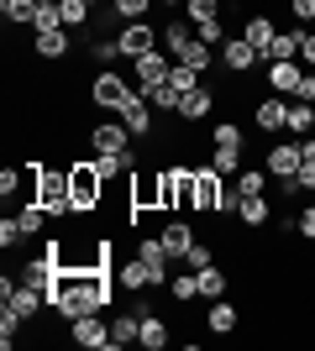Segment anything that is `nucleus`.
Returning <instances> with one entry per match:
<instances>
[{"label": "nucleus", "mask_w": 315, "mask_h": 351, "mask_svg": "<svg viewBox=\"0 0 315 351\" xmlns=\"http://www.w3.org/2000/svg\"><path fill=\"white\" fill-rule=\"evenodd\" d=\"M110 299H116L110 267H58V278H53V289H47V304L58 309L63 320L100 315Z\"/></svg>", "instance_id": "f257e3e1"}, {"label": "nucleus", "mask_w": 315, "mask_h": 351, "mask_svg": "<svg viewBox=\"0 0 315 351\" xmlns=\"http://www.w3.org/2000/svg\"><path fill=\"white\" fill-rule=\"evenodd\" d=\"M32 199L47 210V215H79L74 210V189H69V168H37V189Z\"/></svg>", "instance_id": "f03ea898"}, {"label": "nucleus", "mask_w": 315, "mask_h": 351, "mask_svg": "<svg viewBox=\"0 0 315 351\" xmlns=\"http://www.w3.org/2000/svg\"><path fill=\"white\" fill-rule=\"evenodd\" d=\"M69 189H74V210L79 215H90V210L105 199V178H100V168H95V158L69 168Z\"/></svg>", "instance_id": "7ed1b4c3"}, {"label": "nucleus", "mask_w": 315, "mask_h": 351, "mask_svg": "<svg viewBox=\"0 0 315 351\" xmlns=\"http://www.w3.org/2000/svg\"><path fill=\"white\" fill-rule=\"evenodd\" d=\"M195 205V168H163L158 173V210Z\"/></svg>", "instance_id": "20e7f679"}, {"label": "nucleus", "mask_w": 315, "mask_h": 351, "mask_svg": "<svg viewBox=\"0 0 315 351\" xmlns=\"http://www.w3.org/2000/svg\"><path fill=\"white\" fill-rule=\"evenodd\" d=\"M132 95H137V84H132V79H121L116 69H100V73H95V84H90L95 110H121Z\"/></svg>", "instance_id": "39448f33"}, {"label": "nucleus", "mask_w": 315, "mask_h": 351, "mask_svg": "<svg viewBox=\"0 0 315 351\" xmlns=\"http://www.w3.org/2000/svg\"><path fill=\"white\" fill-rule=\"evenodd\" d=\"M116 43H121V58H148L152 47H163V32L158 27H148V21H121V32H116Z\"/></svg>", "instance_id": "423d86ee"}, {"label": "nucleus", "mask_w": 315, "mask_h": 351, "mask_svg": "<svg viewBox=\"0 0 315 351\" xmlns=\"http://www.w3.org/2000/svg\"><path fill=\"white\" fill-rule=\"evenodd\" d=\"M137 136L126 132V121H95L90 126V152H126Z\"/></svg>", "instance_id": "0eeeda50"}, {"label": "nucleus", "mask_w": 315, "mask_h": 351, "mask_svg": "<svg viewBox=\"0 0 315 351\" xmlns=\"http://www.w3.org/2000/svg\"><path fill=\"white\" fill-rule=\"evenodd\" d=\"M221 63H226V73L247 79V73H253L263 58H257V47L247 43V37H226V43H221Z\"/></svg>", "instance_id": "6e6552de"}, {"label": "nucleus", "mask_w": 315, "mask_h": 351, "mask_svg": "<svg viewBox=\"0 0 315 351\" xmlns=\"http://www.w3.org/2000/svg\"><path fill=\"white\" fill-rule=\"evenodd\" d=\"M137 257L148 263V273H152V289H168V247L158 241V236H137Z\"/></svg>", "instance_id": "1a4fd4ad"}, {"label": "nucleus", "mask_w": 315, "mask_h": 351, "mask_svg": "<svg viewBox=\"0 0 315 351\" xmlns=\"http://www.w3.org/2000/svg\"><path fill=\"white\" fill-rule=\"evenodd\" d=\"M168 73H174V53H168V47H152L148 58H137V95L152 89V84H163Z\"/></svg>", "instance_id": "9d476101"}, {"label": "nucleus", "mask_w": 315, "mask_h": 351, "mask_svg": "<svg viewBox=\"0 0 315 351\" xmlns=\"http://www.w3.org/2000/svg\"><path fill=\"white\" fill-rule=\"evenodd\" d=\"M69 336H74L79 346H90V351H110V325H105L100 315H79V320H69Z\"/></svg>", "instance_id": "9b49d317"}, {"label": "nucleus", "mask_w": 315, "mask_h": 351, "mask_svg": "<svg viewBox=\"0 0 315 351\" xmlns=\"http://www.w3.org/2000/svg\"><path fill=\"white\" fill-rule=\"evenodd\" d=\"M221 194H226L221 173H215V168H195V205H189V210H200V215H215Z\"/></svg>", "instance_id": "f8f14e48"}, {"label": "nucleus", "mask_w": 315, "mask_h": 351, "mask_svg": "<svg viewBox=\"0 0 315 351\" xmlns=\"http://www.w3.org/2000/svg\"><path fill=\"white\" fill-rule=\"evenodd\" d=\"M116 116L126 121V132H132L137 142H148V136H152V105H148V95H132V100L121 105Z\"/></svg>", "instance_id": "ddd939ff"}, {"label": "nucleus", "mask_w": 315, "mask_h": 351, "mask_svg": "<svg viewBox=\"0 0 315 351\" xmlns=\"http://www.w3.org/2000/svg\"><path fill=\"white\" fill-rule=\"evenodd\" d=\"M263 168H268L273 178H294V173L305 168V158H300V142H279V147H268Z\"/></svg>", "instance_id": "4468645a"}, {"label": "nucleus", "mask_w": 315, "mask_h": 351, "mask_svg": "<svg viewBox=\"0 0 315 351\" xmlns=\"http://www.w3.org/2000/svg\"><path fill=\"white\" fill-rule=\"evenodd\" d=\"M158 241L168 247V257H174V263H184V252L195 247L200 236H195V226H189V220H163V231H158Z\"/></svg>", "instance_id": "2eb2a0df"}, {"label": "nucleus", "mask_w": 315, "mask_h": 351, "mask_svg": "<svg viewBox=\"0 0 315 351\" xmlns=\"http://www.w3.org/2000/svg\"><path fill=\"white\" fill-rule=\"evenodd\" d=\"M284 116H289L284 95H263V100L253 105V126L257 132H284Z\"/></svg>", "instance_id": "dca6fc26"}, {"label": "nucleus", "mask_w": 315, "mask_h": 351, "mask_svg": "<svg viewBox=\"0 0 315 351\" xmlns=\"http://www.w3.org/2000/svg\"><path fill=\"white\" fill-rule=\"evenodd\" d=\"M116 289H121V293H142V289H152V273H148V263H142L137 252L116 267Z\"/></svg>", "instance_id": "f3484780"}, {"label": "nucleus", "mask_w": 315, "mask_h": 351, "mask_svg": "<svg viewBox=\"0 0 315 351\" xmlns=\"http://www.w3.org/2000/svg\"><path fill=\"white\" fill-rule=\"evenodd\" d=\"M116 346H142V315L137 309H126V315L110 320V351Z\"/></svg>", "instance_id": "a211bd4d"}, {"label": "nucleus", "mask_w": 315, "mask_h": 351, "mask_svg": "<svg viewBox=\"0 0 315 351\" xmlns=\"http://www.w3.org/2000/svg\"><path fill=\"white\" fill-rule=\"evenodd\" d=\"M210 110H215V95H210L205 84H195V89L179 100V121H205Z\"/></svg>", "instance_id": "6ab92c4d"}, {"label": "nucleus", "mask_w": 315, "mask_h": 351, "mask_svg": "<svg viewBox=\"0 0 315 351\" xmlns=\"http://www.w3.org/2000/svg\"><path fill=\"white\" fill-rule=\"evenodd\" d=\"M242 37L257 47V58H268V47H273V37H279V27H273L268 16H247V27H242Z\"/></svg>", "instance_id": "aec40b11"}, {"label": "nucleus", "mask_w": 315, "mask_h": 351, "mask_svg": "<svg viewBox=\"0 0 315 351\" xmlns=\"http://www.w3.org/2000/svg\"><path fill=\"white\" fill-rule=\"evenodd\" d=\"M205 325L215 330V336H231L242 325V315H237V304H226V299H210V309H205Z\"/></svg>", "instance_id": "412c9836"}, {"label": "nucleus", "mask_w": 315, "mask_h": 351, "mask_svg": "<svg viewBox=\"0 0 315 351\" xmlns=\"http://www.w3.org/2000/svg\"><path fill=\"white\" fill-rule=\"evenodd\" d=\"M69 43H74V37H69V27H58V32H37V58H69Z\"/></svg>", "instance_id": "4be33fe9"}, {"label": "nucleus", "mask_w": 315, "mask_h": 351, "mask_svg": "<svg viewBox=\"0 0 315 351\" xmlns=\"http://www.w3.org/2000/svg\"><path fill=\"white\" fill-rule=\"evenodd\" d=\"M300 43H305V27H294V32H279V37H273V47H268V58H263V63L300 58Z\"/></svg>", "instance_id": "5701e85b"}, {"label": "nucleus", "mask_w": 315, "mask_h": 351, "mask_svg": "<svg viewBox=\"0 0 315 351\" xmlns=\"http://www.w3.org/2000/svg\"><path fill=\"white\" fill-rule=\"evenodd\" d=\"M16 226H21V241H32V236H43V226H47V210L37 205V199H27V205L16 210Z\"/></svg>", "instance_id": "b1692460"}, {"label": "nucleus", "mask_w": 315, "mask_h": 351, "mask_svg": "<svg viewBox=\"0 0 315 351\" xmlns=\"http://www.w3.org/2000/svg\"><path fill=\"white\" fill-rule=\"evenodd\" d=\"M284 132H294V136H310V132H315V110H310V100H289Z\"/></svg>", "instance_id": "393cba45"}, {"label": "nucleus", "mask_w": 315, "mask_h": 351, "mask_svg": "<svg viewBox=\"0 0 315 351\" xmlns=\"http://www.w3.org/2000/svg\"><path fill=\"white\" fill-rule=\"evenodd\" d=\"M268 178H273V173H268V168H263V162H257V168H242L231 189H237L242 199H253V194H263V189H268Z\"/></svg>", "instance_id": "a878e982"}, {"label": "nucleus", "mask_w": 315, "mask_h": 351, "mask_svg": "<svg viewBox=\"0 0 315 351\" xmlns=\"http://www.w3.org/2000/svg\"><path fill=\"white\" fill-rule=\"evenodd\" d=\"M273 220V205H268V194H253V199H242V226H253V231H263Z\"/></svg>", "instance_id": "bb28decb"}, {"label": "nucleus", "mask_w": 315, "mask_h": 351, "mask_svg": "<svg viewBox=\"0 0 315 351\" xmlns=\"http://www.w3.org/2000/svg\"><path fill=\"white\" fill-rule=\"evenodd\" d=\"M0 16H5L11 27H32V21H37V0H0Z\"/></svg>", "instance_id": "cd10ccee"}, {"label": "nucleus", "mask_w": 315, "mask_h": 351, "mask_svg": "<svg viewBox=\"0 0 315 351\" xmlns=\"http://www.w3.org/2000/svg\"><path fill=\"white\" fill-rule=\"evenodd\" d=\"M168 299H174V304L200 299V273H179V278H168Z\"/></svg>", "instance_id": "c85d7f7f"}, {"label": "nucleus", "mask_w": 315, "mask_h": 351, "mask_svg": "<svg viewBox=\"0 0 315 351\" xmlns=\"http://www.w3.org/2000/svg\"><path fill=\"white\" fill-rule=\"evenodd\" d=\"M168 346V325L158 315H142V351H163Z\"/></svg>", "instance_id": "c756f323"}, {"label": "nucleus", "mask_w": 315, "mask_h": 351, "mask_svg": "<svg viewBox=\"0 0 315 351\" xmlns=\"http://www.w3.org/2000/svg\"><path fill=\"white\" fill-rule=\"evenodd\" d=\"M152 5H158V0H110V16H116V21H148Z\"/></svg>", "instance_id": "7c9ffc66"}, {"label": "nucleus", "mask_w": 315, "mask_h": 351, "mask_svg": "<svg viewBox=\"0 0 315 351\" xmlns=\"http://www.w3.org/2000/svg\"><path fill=\"white\" fill-rule=\"evenodd\" d=\"M221 293H226V273H221V263L200 267V299H221Z\"/></svg>", "instance_id": "2f4dec72"}, {"label": "nucleus", "mask_w": 315, "mask_h": 351, "mask_svg": "<svg viewBox=\"0 0 315 351\" xmlns=\"http://www.w3.org/2000/svg\"><path fill=\"white\" fill-rule=\"evenodd\" d=\"M210 168H215L221 178L242 173V147H215V158H210Z\"/></svg>", "instance_id": "473e14b6"}, {"label": "nucleus", "mask_w": 315, "mask_h": 351, "mask_svg": "<svg viewBox=\"0 0 315 351\" xmlns=\"http://www.w3.org/2000/svg\"><path fill=\"white\" fill-rule=\"evenodd\" d=\"M195 37L221 53V43H226V21H221V16H205V21H195Z\"/></svg>", "instance_id": "72a5a7b5"}, {"label": "nucleus", "mask_w": 315, "mask_h": 351, "mask_svg": "<svg viewBox=\"0 0 315 351\" xmlns=\"http://www.w3.org/2000/svg\"><path fill=\"white\" fill-rule=\"evenodd\" d=\"M121 58V43L116 37H95L90 43V63H100V69H110V63Z\"/></svg>", "instance_id": "f704fd0d"}, {"label": "nucleus", "mask_w": 315, "mask_h": 351, "mask_svg": "<svg viewBox=\"0 0 315 351\" xmlns=\"http://www.w3.org/2000/svg\"><path fill=\"white\" fill-rule=\"evenodd\" d=\"M63 5V27L74 32V27H90V0H58Z\"/></svg>", "instance_id": "c9c22d12"}, {"label": "nucleus", "mask_w": 315, "mask_h": 351, "mask_svg": "<svg viewBox=\"0 0 315 351\" xmlns=\"http://www.w3.org/2000/svg\"><path fill=\"white\" fill-rule=\"evenodd\" d=\"M215 263V247H205V241H195V247L184 252V267H189V273H200V267H210Z\"/></svg>", "instance_id": "e433bc0d"}, {"label": "nucleus", "mask_w": 315, "mask_h": 351, "mask_svg": "<svg viewBox=\"0 0 315 351\" xmlns=\"http://www.w3.org/2000/svg\"><path fill=\"white\" fill-rule=\"evenodd\" d=\"M210 136H215V147H242V126H237V121H221V126H210Z\"/></svg>", "instance_id": "4c0bfd02"}, {"label": "nucleus", "mask_w": 315, "mask_h": 351, "mask_svg": "<svg viewBox=\"0 0 315 351\" xmlns=\"http://www.w3.org/2000/svg\"><path fill=\"white\" fill-rule=\"evenodd\" d=\"M16 330H21V315H11V309H0V346H5V351L16 346Z\"/></svg>", "instance_id": "58836bf2"}, {"label": "nucleus", "mask_w": 315, "mask_h": 351, "mask_svg": "<svg viewBox=\"0 0 315 351\" xmlns=\"http://www.w3.org/2000/svg\"><path fill=\"white\" fill-rule=\"evenodd\" d=\"M184 16H189V21H205V16H221V0H184Z\"/></svg>", "instance_id": "ea45409f"}, {"label": "nucleus", "mask_w": 315, "mask_h": 351, "mask_svg": "<svg viewBox=\"0 0 315 351\" xmlns=\"http://www.w3.org/2000/svg\"><path fill=\"white\" fill-rule=\"evenodd\" d=\"M16 241H21V226H16V220H11V215H5V220H0V247L11 252V247H16Z\"/></svg>", "instance_id": "a19ab883"}, {"label": "nucleus", "mask_w": 315, "mask_h": 351, "mask_svg": "<svg viewBox=\"0 0 315 351\" xmlns=\"http://www.w3.org/2000/svg\"><path fill=\"white\" fill-rule=\"evenodd\" d=\"M215 215H242V194H237V189H226V194H221V205H215Z\"/></svg>", "instance_id": "79ce46f5"}, {"label": "nucleus", "mask_w": 315, "mask_h": 351, "mask_svg": "<svg viewBox=\"0 0 315 351\" xmlns=\"http://www.w3.org/2000/svg\"><path fill=\"white\" fill-rule=\"evenodd\" d=\"M294 220H300V236H305V241H315V205H305Z\"/></svg>", "instance_id": "37998d69"}, {"label": "nucleus", "mask_w": 315, "mask_h": 351, "mask_svg": "<svg viewBox=\"0 0 315 351\" xmlns=\"http://www.w3.org/2000/svg\"><path fill=\"white\" fill-rule=\"evenodd\" d=\"M289 11H294V21L305 27V21H315V0H289Z\"/></svg>", "instance_id": "c03bdc74"}, {"label": "nucleus", "mask_w": 315, "mask_h": 351, "mask_svg": "<svg viewBox=\"0 0 315 351\" xmlns=\"http://www.w3.org/2000/svg\"><path fill=\"white\" fill-rule=\"evenodd\" d=\"M300 63H305V69H315V32H305V43H300Z\"/></svg>", "instance_id": "a18cd8bd"}, {"label": "nucleus", "mask_w": 315, "mask_h": 351, "mask_svg": "<svg viewBox=\"0 0 315 351\" xmlns=\"http://www.w3.org/2000/svg\"><path fill=\"white\" fill-rule=\"evenodd\" d=\"M158 5H174V11H184V0H158Z\"/></svg>", "instance_id": "49530a36"}]
</instances>
